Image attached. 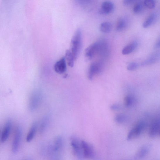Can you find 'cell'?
I'll return each mask as SVG.
<instances>
[{
    "instance_id": "obj_1",
    "label": "cell",
    "mask_w": 160,
    "mask_h": 160,
    "mask_svg": "<svg viewBox=\"0 0 160 160\" xmlns=\"http://www.w3.org/2000/svg\"><path fill=\"white\" fill-rule=\"evenodd\" d=\"M82 45V33L81 29H77L72 37L70 51L75 60H76L81 52Z\"/></svg>"
},
{
    "instance_id": "obj_2",
    "label": "cell",
    "mask_w": 160,
    "mask_h": 160,
    "mask_svg": "<svg viewBox=\"0 0 160 160\" xmlns=\"http://www.w3.org/2000/svg\"><path fill=\"white\" fill-rule=\"evenodd\" d=\"M103 49V40L93 43L89 45L85 51V56L88 60L92 59L96 54L102 55Z\"/></svg>"
},
{
    "instance_id": "obj_3",
    "label": "cell",
    "mask_w": 160,
    "mask_h": 160,
    "mask_svg": "<svg viewBox=\"0 0 160 160\" xmlns=\"http://www.w3.org/2000/svg\"><path fill=\"white\" fill-rule=\"evenodd\" d=\"M42 98V93L40 90L36 89L33 91L29 101V109L30 111H34L37 109L40 104Z\"/></svg>"
},
{
    "instance_id": "obj_4",
    "label": "cell",
    "mask_w": 160,
    "mask_h": 160,
    "mask_svg": "<svg viewBox=\"0 0 160 160\" xmlns=\"http://www.w3.org/2000/svg\"><path fill=\"white\" fill-rule=\"evenodd\" d=\"M22 131L21 127L18 125L16 127L14 132V135L12 144V150L13 153L17 152L21 144Z\"/></svg>"
},
{
    "instance_id": "obj_5",
    "label": "cell",
    "mask_w": 160,
    "mask_h": 160,
    "mask_svg": "<svg viewBox=\"0 0 160 160\" xmlns=\"http://www.w3.org/2000/svg\"><path fill=\"white\" fill-rule=\"evenodd\" d=\"M146 125L147 124L145 122H139L130 131L127 139L131 140L138 137L142 134Z\"/></svg>"
},
{
    "instance_id": "obj_6",
    "label": "cell",
    "mask_w": 160,
    "mask_h": 160,
    "mask_svg": "<svg viewBox=\"0 0 160 160\" xmlns=\"http://www.w3.org/2000/svg\"><path fill=\"white\" fill-rule=\"evenodd\" d=\"M103 64L101 61H98L92 63L89 69L88 77L89 79L92 80L93 76L100 74L102 71Z\"/></svg>"
},
{
    "instance_id": "obj_7",
    "label": "cell",
    "mask_w": 160,
    "mask_h": 160,
    "mask_svg": "<svg viewBox=\"0 0 160 160\" xmlns=\"http://www.w3.org/2000/svg\"><path fill=\"white\" fill-rule=\"evenodd\" d=\"M70 141L74 154L79 158L83 157L81 141L79 142L77 138L74 137H72Z\"/></svg>"
},
{
    "instance_id": "obj_8",
    "label": "cell",
    "mask_w": 160,
    "mask_h": 160,
    "mask_svg": "<svg viewBox=\"0 0 160 160\" xmlns=\"http://www.w3.org/2000/svg\"><path fill=\"white\" fill-rule=\"evenodd\" d=\"M81 146L83 157L88 159H91L93 158L95 153L91 145L84 141H82Z\"/></svg>"
},
{
    "instance_id": "obj_9",
    "label": "cell",
    "mask_w": 160,
    "mask_h": 160,
    "mask_svg": "<svg viewBox=\"0 0 160 160\" xmlns=\"http://www.w3.org/2000/svg\"><path fill=\"white\" fill-rule=\"evenodd\" d=\"M55 71L61 74L64 73L67 70V64L65 57H63L56 62L54 65Z\"/></svg>"
},
{
    "instance_id": "obj_10",
    "label": "cell",
    "mask_w": 160,
    "mask_h": 160,
    "mask_svg": "<svg viewBox=\"0 0 160 160\" xmlns=\"http://www.w3.org/2000/svg\"><path fill=\"white\" fill-rule=\"evenodd\" d=\"M12 123L11 120H8L4 126L1 135V140L2 143L6 142L8 139L11 130Z\"/></svg>"
},
{
    "instance_id": "obj_11",
    "label": "cell",
    "mask_w": 160,
    "mask_h": 160,
    "mask_svg": "<svg viewBox=\"0 0 160 160\" xmlns=\"http://www.w3.org/2000/svg\"><path fill=\"white\" fill-rule=\"evenodd\" d=\"M114 8L113 3L109 1H106L102 4L100 13L103 15H107L112 12Z\"/></svg>"
},
{
    "instance_id": "obj_12",
    "label": "cell",
    "mask_w": 160,
    "mask_h": 160,
    "mask_svg": "<svg viewBox=\"0 0 160 160\" xmlns=\"http://www.w3.org/2000/svg\"><path fill=\"white\" fill-rule=\"evenodd\" d=\"M160 131V120H157L153 122L149 130V134L150 137L154 138L156 137Z\"/></svg>"
},
{
    "instance_id": "obj_13",
    "label": "cell",
    "mask_w": 160,
    "mask_h": 160,
    "mask_svg": "<svg viewBox=\"0 0 160 160\" xmlns=\"http://www.w3.org/2000/svg\"><path fill=\"white\" fill-rule=\"evenodd\" d=\"M138 45L137 42L133 41L125 47L122 51V53L124 55L129 54L133 52L137 49Z\"/></svg>"
},
{
    "instance_id": "obj_14",
    "label": "cell",
    "mask_w": 160,
    "mask_h": 160,
    "mask_svg": "<svg viewBox=\"0 0 160 160\" xmlns=\"http://www.w3.org/2000/svg\"><path fill=\"white\" fill-rule=\"evenodd\" d=\"M37 128V123L36 122H35L31 125L29 132L27 135L26 138L27 142H30L33 139L36 134Z\"/></svg>"
},
{
    "instance_id": "obj_15",
    "label": "cell",
    "mask_w": 160,
    "mask_h": 160,
    "mask_svg": "<svg viewBox=\"0 0 160 160\" xmlns=\"http://www.w3.org/2000/svg\"><path fill=\"white\" fill-rule=\"evenodd\" d=\"M160 59V53H156L153 54L150 56L146 60L142 63V66H147L152 65Z\"/></svg>"
},
{
    "instance_id": "obj_16",
    "label": "cell",
    "mask_w": 160,
    "mask_h": 160,
    "mask_svg": "<svg viewBox=\"0 0 160 160\" xmlns=\"http://www.w3.org/2000/svg\"><path fill=\"white\" fill-rule=\"evenodd\" d=\"M157 16L155 13H153L148 17L143 23V27L147 28L151 26L157 20Z\"/></svg>"
},
{
    "instance_id": "obj_17",
    "label": "cell",
    "mask_w": 160,
    "mask_h": 160,
    "mask_svg": "<svg viewBox=\"0 0 160 160\" xmlns=\"http://www.w3.org/2000/svg\"><path fill=\"white\" fill-rule=\"evenodd\" d=\"M150 150L149 145H145L141 148L138 152L136 154L135 159H140L144 157L149 153Z\"/></svg>"
},
{
    "instance_id": "obj_18",
    "label": "cell",
    "mask_w": 160,
    "mask_h": 160,
    "mask_svg": "<svg viewBox=\"0 0 160 160\" xmlns=\"http://www.w3.org/2000/svg\"><path fill=\"white\" fill-rule=\"evenodd\" d=\"M128 21L125 18H121L117 22L116 29L117 31H120L124 30L127 26Z\"/></svg>"
},
{
    "instance_id": "obj_19",
    "label": "cell",
    "mask_w": 160,
    "mask_h": 160,
    "mask_svg": "<svg viewBox=\"0 0 160 160\" xmlns=\"http://www.w3.org/2000/svg\"><path fill=\"white\" fill-rule=\"evenodd\" d=\"M63 139L60 136H58L55 139L53 147V151L55 152H58L62 147Z\"/></svg>"
},
{
    "instance_id": "obj_20",
    "label": "cell",
    "mask_w": 160,
    "mask_h": 160,
    "mask_svg": "<svg viewBox=\"0 0 160 160\" xmlns=\"http://www.w3.org/2000/svg\"><path fill=\"white\" fill-rule=\"evenodd\" d=\"M65 57L67 61L69 66L73 67L74 66V61L76 60H75L74 56L70 50H67L66 51Z\"/></svg>"
},
{
    "instance_id": "obj_21",
    "label": "cell",
    "mask_w": 160,
    "mask_h": 160,
    "mask_svg": "<svg viewBox=\"0 0 160 160\" xmlns=\"http://www.w3.org/2000/svg\"><path fill=\"white\" fill-rule=\"evenodd\" d=\"M112 25L109 22H106L102 23L100 26L101 31L105 33H110L112 30Z\"/></svg>"
},
{
    "instance_id": "obj_22",
    "label": "cell",
    "mask_w": 160,
    "mask_h": 160,
    "mask_svg": "<svg viewBox=\"0 0 160 160\" xmlns=\"http://www.w3.org/2000/svg\"><path fill=\"white\" fill-rule=\"evenodd\" d=\"M49 118L48 116L45 117L42 119L39 129L40 132V133H43L46 130L49 123Z\"/></svg>"
},
{
    "instance_id": "obj_23",
    "label": "cell",
    "mask_w": 160,
    "mask_h": 160,
    "mask_svg": "<svg viewBox=\"0 0 160 160\" xmlns=\"http://www.w3.org/2000/svg\"><path fill=\"white\" fill-rule=\"evenodd\" d=\"M144 6V3L143 1H140L136 2L133 7V12L136 14L140 13L143 10Z\"/></svg>"
},
{
    "instance_id": "obj_24",
    "label": "cell",
    "mask_w": 160,
    "mask_h": 160,
    "mask_svg": "<svg viewBox=\"0 0 160 160\" xmlns=\"http://www.w3.org/2000/svg\"><path fill=\"white\" fill-rule=\"evenodd\" d=\"M124 101L125 105L127 107H130L133 105L134 99L132 96L129 95L125 97Z\"/></svg>"
},
{
    "instance_id": "obj_25",
    "label": "cell",
    "mask_w": 160,
    "mask_h": 160,
    "mask_svg": "<svg viewBox=\"0 0 160 160\" xmlns=\"http://www.w3.org/2000/svg\"><path fill=\"white\" fill-rule=\"evenodd\" d=\"M127 119L126 115L123 114H119L115 117V120L117 123L122 124L124 123Z\"/></svg>"
},
{
    "instance_id": "obj_26",
    "label": "cell",
    "mask_w": 160,
    "mask_h": 160,
    "mask_svg": "<svg viewBox=\"0 0 160 160\" xmlns=\"http://www.w3.org/2000/svg\"><path fill=\"white\" fill-rule=\"evenodd\" d=\"M144 3L145 6L150 9H153L156 6V2L154 0H146Z\"/></svg>"
},
{
    "instance_id": "obj_27",
    "label": "cell",
    "mask_w": 160,
    "mask_h": 160,
    "mask_svg": "<svg viewBox=\"0 0 160 160\" xmlns=\"http://www.w3.org/2000/svg\"><path fill=\"white\" fill-rule=\"evenodd\" d=\"M139 64L136 62H133L130 63L127 67V69L129 71H133L137 69L139 67Z\"/></svg>"
},
{
    "instance_id": "obj_28",
    "label": "cell",
    "mask_w": 160,
    "mask_h": 160,
    "mask_svg": "<svg viewBox=\"0 0 160 160\" xmlns=\"http://www.w3.org/2000/svg\"><path fill=\"white\" fill-rule=\"evenodd\" d=\"M136 1H137L135 0H125L123 1V4L125 6H128L136 3Z\"/></svg>"
},
{
    "instance_id": "obj_29",
    "label": "cell",
    "mask_w": 160,
    "mask_h": 160,
    "mask_svg": "<svg viewBox=\"0 0 160 160\" xmlns=\"http://www.w3.org/2000/svg\"><path fill=\"white\" fill-rule=\"evenodd\" d=\"M110 108L113 110H118L121 109V106L120 105L115 104L111 106Z\"/></svg>"
},
{
    "instance_id": "obj_30",
    "label": "cell",
    "mask_w": 160,
    "mask_h": 160,
    "mask_svg": "<svg viewBox=\"0 0 160 160\" xmlns=\"http://www.w3.org/2000/svg\"><path fill=\"white\" fill-rule=\"evenodd\" d=\"M155 47L156 48L160 47V39L157 41L156 44H155Z\"/></svg>"
},
{
    "instance_id": "obj_31",
    "label": "cell",
    "mask_w": 160,
    "mask_h": 160,
    "mask_svg": "<svg viewBox=\"0 0 160 160\" xmlns=\"http://www.w3.org/2000/svg\"><path fill=\"white\" fill-rule=\"evenodd\" d=\"M159 133H160V132H159Z\"/></svg>"
}]
</instances>
